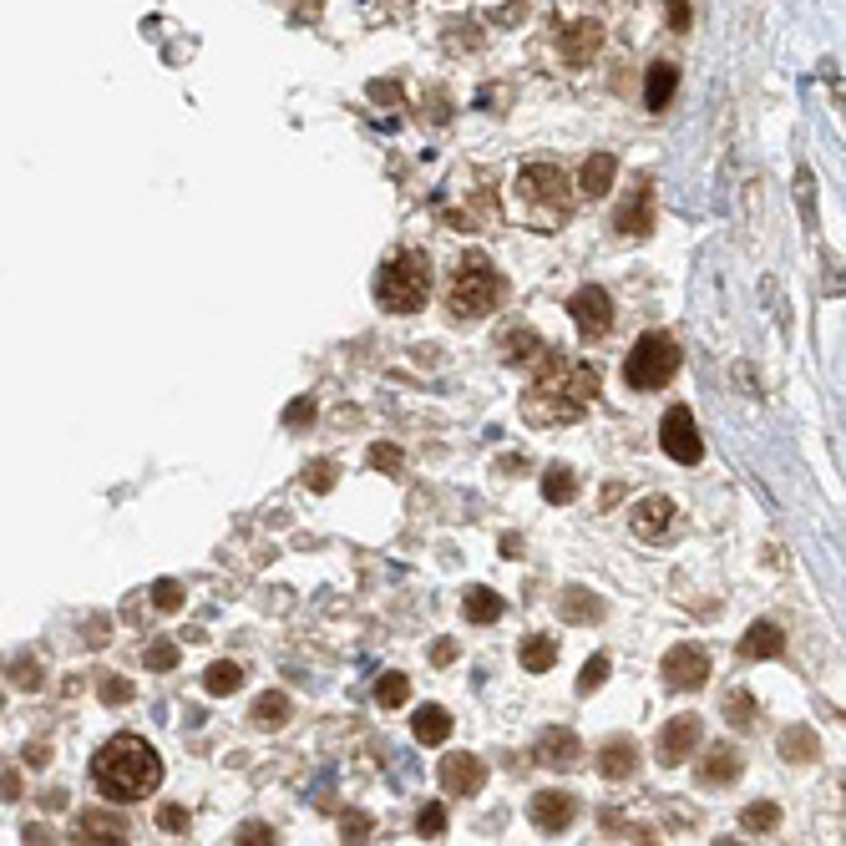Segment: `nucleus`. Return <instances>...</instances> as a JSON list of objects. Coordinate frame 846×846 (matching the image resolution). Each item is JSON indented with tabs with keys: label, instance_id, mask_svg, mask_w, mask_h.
<instances>
[{
	"label": "nucleus",
	"instance_id": "nucleus-1",
	"mask_svg": "<svg viewBox=\"0 0 846 846\" xmlns=\"http://www.w3.org/2000/svg\"><path fill=\"white\" fill-rule=\"evenodd\" d=\"M594 396H598L594 365H583V360H553V365H542V375L528 385L522 416H528L532 426H568L594 406Z\"/></svg>",
	"mask_w": 846,
	"mask_h": 846
},
{
	"label": "nucleus",
	"instance_id": "nucleus-2",
	"mask_svg": "<svg viewBox=\"0 0 846 846\" xmlns=\"http://www.w3.org/2000/svg\"><path fill=\"white\" fill-rule=\"evenodd\" d=\"M92 780H97V791H102L106 801L133 806V801H143V796L158 791L162 760L143 735H112V741L92 755Z\"/></svg>",
	"mask_w": 846,
	"mask_h": 846
},
{
	"label": "nucleus",
	"instance_id": "nucleus-3",
	"mask_svg": "<svg viewBox=\"0 0 846 846\" xmlns=\"http://www.w3.org/2000/svg\"><path fill=\"white\" fill-rule=\"evenodd\" d=\"M517 203H522V213L532 218L538 234H553V224H563L573 208L568 178L553 162H528V168L517 172Z\"/></svg>",
	"mask_w": 846,
	"mask_h": 846
},
{
	"label": "nucleus",
	"instance_id": "nucleus-4",
	"mask_svg": "<svg viewBox=\"0 0 846 846\" xmlns=\"http://www.w3.org/2000/svg\"><path fill=\"white\" fill-rule=\"evenodd\" d=\"M426 294H431V259H426L421 249L396 253V259L381 269V279H375V300H381V309H391V315H416V309L426 305Z\"/></svg>",
	"mask_w": 846,
	"mask_h": 846
},
{
	"label": "nucleus",
	"instance_id": "nucleus-5",
	"mask_svg": "<svg viewBox=\"0 0 846 846\" xmlns=\"http://www.w3.org/2000/svg\"><path fill=\"white\" fill-rule=\"evenodd\" d=\"M503 294H507V279L497 274V269H492L482 253L462 259L456 279H451V309H456V319H482V315H492V309L503 305Z\"/></svg>",
	"mask_w": 846,
	"mask_h": 846
},
{
	"label": "nucleus",
	"instance_id": "nucleus-6",
	"mask_svg": "<svg viewBox=\"0 0 846 846\" xmlns=\"http://www.w3.org/2000/svg\"><path fill=\"white\" fill-rule=\"evenodd\" d=\"M679 340L664 330H648L644 340L634 345V356H629V365H623V381H629V391H664V385L675 381L679 371Z\"/></svg>",
	"mask_w": 846,
	"mask_h": 846
},
{
	"label": "nucleus",
	"instance_id": "nucleus-7",
	"mask_svg": "<svg viewBox=\"0 0 846 846\" xmlns=\"http://www.w3.org/2000/svg\"><path fill=\"white\" fill-rule=\"evenodd\" d=\"M568 315H573V325H578L583 340H598V335L613 330V300L598 290V284H583V290L573 294V300H568Z\"/></svg>",
	"mask_w": 846,
	"mask_h": 846
},
{
	"label": "nucleus",
	"instance_id": "nucleus-8",
	"mask_svg": "<svg viewBox=\"0 0 846 846\" xmlns=\"http://www.w3.org/2000/svg\"><path fill=\"white\" fill-rule=\"evenodd\" d=\"M659 447L669 451L675 462H685V466H700V462H704V441H700V431H695V416H689L685 406H675L669 416H664Z\"/></svg>",
	"mask_w": 846,
	"mask_h": 846
},
{
	"label": "nucleus",
	"instance_id": "nucleus-9",
	"mask_svg": "<svg viewBox=\"0 0 846 846\" xmlns=\"http://www.w3.org/2000/svg\"><path fill=\"white\" fill-rule=\"evenodd\" d=\"M664 679H669V689H700L704 679H710V659H704V648L675 644L669 654H664Z\"/></svg>",
	"mask_w": 846,
	"mask_h": 846
},
{
	"label": "nucleus",
	"instance_id": "nucleus-10",
	"mask_svg": "<svg viewBox=\"0 0 846 846\" xmlns=\"http://www.w3.org/2000/svg\"><path fill=\"white\" fill-rule=\"evenodd\" d=\"M700 745V714H675L669 725L659 730V760L664 766H685Z\"/></svg>",
	"mask_w": 846,
	"mask_h": 846
},
{
	"label": "nucleus",
	"instance_id": "nucleus-11",
	"mask_svg": "<svg viewBox=\"0 0 846 846\" xmlns=\"http://www.w3.org/2000/svg\"><path fill=\"white\" fill-rule=\"evenodd\" d=\"M538 766H553V770H578L583 766V741L573 730H542L538 735Z\"/></svg>",
	"mask_w": 846,
	"mask_h": 846
},
{
	"label": "nucleus",
	"instance_id": "nucleus-12",
	"mask_svg": "<svg viewBox=\"0 0 846 846\" xmlns=\"http://www.w3.org/2000/svg\"><path fill=\"white\" fill-rule=\"evenodd\" d=\"M487 786V766L476 755H447L441 760V791L447 796H476Z\"/></svg>",
	"mask_w": 846,
	"mask_h": 846
},
{
	"label": "nucleus",
	"instance_id": "nucleus-13",
	"mask_svg": "<svg viewBox=\"0 0 846 846\" xmlns=\"http://www.w3.org/2000/svg\"><path fill=\"white\" fill-rule=\"evenodd\" d=\"M578 816V801L568 791H538L532 796V826L538 832H568Z\"/></svg>",
	"mask_w": 846,
	"mask_h": 846
},
{
	"label": "nucleus",
	"instance_id": "nucleus-14",
	"mask_svg": "<svg viewBox=\"0 0 846 846\" xmlns=\"http://www.w3.org/2000/svg\"><path fill=\"white\" fill-rule=\"evenodd\" d=\"M675 528H679V507L669 503V497H644V503L634 507V532H639V538L659 542V538H669Z\"/></svg>",
	"mask_w": 846,
	"mask_h": 846
},
{
	"label": "nucleus",
	"instance_id": "nucleus-15",
	"mask_svg": "<svg viewBox=\"0 0 846 846\" xmlns=\"http://www.w3.org/2000/svg\"><path fill=\"white\" fill-rule=\"evenodd\" d=\"M745 770V755L735 745H714L700 760V786H730V780Z\"/></svg>",
	"mask_w": 846,
	"mask_h": 846
},
{
	"label": "nucleus",
	"instance_id": "nucleus-16",
	"mask_svg": "<svg viewBox=\"0 0 846 846\" xmlns=\"http://www.w3.org/2000/svg\"><path fill=\"white\" fill-rule=\"evenodd\" d=\"M613 228H619V234H629V238H644L648 228H654V193H648V188H639V199L623 203L619 218H613Z\"/></svg>",
	"mask_w": 846,
	"mask_h": 846
},
{
	"label": "nucleus",
	"instance_id": "nucleus-17",
	"mask_svg": "<svg viewBox=\"0 0 846 846\" xmlns=\"http://www.w3.org/2000/svg\"><path fill=\"white\" fill-rule=\"evenodd\" d=\"M776 654H786V634L776 623H751L741 639V659H776Z\"/></svg>",
	"mask_w": 846,
	"mask_h": 846
},
{
	"label": "nucleus",
	"instance_id": "nucleus-18",
	"mask_svg": "<svg viewBox=\"0 0 846 846\" xmlns=\"http://www.w3.org/2000/svg\"><path fill=\"white\" fill-rule=\"evenodd\" d=\"M598 770H604V776L609 780H629L639 770V745L634 741H609L604 745V751H598Z\"/></svg>",
	"mask_w": 846,
	"mask_h": 846
},
{
	"label": "nucleus",
	"instance_id": "nucleus-19",
	"mask_svg": "<svg viewBox=\"0 0 846 846\" xmlns=\"http://www.w3.org/2000/svg\"><path fill=\"white\" fill-rule=\"evenodd\" d=\"M503 360L507 365H532V360H548V345L538 330H507L503 335Z\"/></svg>",
	"mask_w": 846,
	"mask_h": 846
},
{
	"label": "nucleus",
	"instance_id": "nucleus-20",
	"mask_svg": "<svg viewBox=\"0 0 846 846\" xmlns=\"http://www.w3.org/2000/svg\"><path fill=\"white\" fill-rule=\"evenodd\" d=\"M598 41H604L598 21H573L568 36H563V56H568V67H583V61L598 52Z\"/></svg>",
	"mask_w": 846,
	"mask_h": 846
},
{
	"label": "nucleus",
	"instance_id": "nucleus-21",
	"mask_svg": "<svg viewBox=\"0 0 846 846\" xmlns=\"http://www.w3.org/2000/svg\"><path fill=\"white\" fill-rule=\"evenodd\" d=\"M613 178H619V162L609 158V153H594V158L583 162V178H578V188L588 193V199H604L613 188Z\"/></svg>",
	"mask_w": 846,
	"mask_h": 846
},
{
	"label": "nucleus",
	"instance_id": "nucleus-22",
	"mask_svg": "<svg viewBox=\"0 0 846 846\" xmlns=\"http://www.w3.org/2000/svg\"><path fill=\"white\" fill-rule=\"evenodd\" d=\"M780 755H786L791 766H811V760H816V755H821L816 730H811V725H796V730H786V735H780Z\"/></svg>",
	"mask_w": 846,
	"mask_h": 846
},
{
	"label": "nucleus",
	"instance_id": "nucleus-23",
	"mask_svg": "<svg viewBox=\"0 0 846 846\" xmlns=\"http://www.w3.org/2000/svg\"><path fill=\"white\" fill-rule=\"evenodd\" d=\"M675 87H679V71L669 67V61H659V67L648 71L644 106H648V112H664V106H669V97H675Z\"/></svg>",
	"mask_w": 846,
	"mask_h": 846
},
{
	"label": "nucleus",
	"instance_id": "nucleus-24",
	"mask_svg": "<svg viewBox=\"0 0 846 846\" xmlns=\"http://www.w3.org/2000/svg\"><path fill=\"white\" fill-rule=\"evenodd\" d=\"M410 730H416V741L421 745H441L451 735V714L441 710V704H426V710L410 720Z\"/></svg>",
	"mask_w": 846,
	"mask_h": 846
},
{
	"label": "nucleus",
	"instance_id": "nucleus-25",
	"mask_svg": "<svg viewBox=\"0 0 846 846\" xmlns=\"http://www.w3.org/2000/svg\"><path fill=\"white\" fill-rule=\"evenodd\" d=\"M253 725L259 730H284L290 725V695H259V700H253Z\"/></svg>",
	"mask_w": 846,
	"mask_h": 846
},
{
	"label": "nucleus",
	"instance_id": "nucleus-26",
	"mask_svg": "<svg viewBox=\"0 0 846 846\" xmlns=\"http://www.w3.org/2000/svg\"><path fill=\"white\" fill-rule=\"evenodd\" d=\"M563 619L568 623H594V619H604V604H598L588 588H563Z\"/></svg>",
	"mask_w": 846,
	"mask_h": 846
},
{
	"label": "nucleus",
	"instance_id": "nucleus-27",
	"mask_svg": "<svg viewBox=\"0 0 846 846\" xmlns=\"http://www.w3.org/2000/svg\"><path fill=\"white\" fill-rule=\"evenodd\" d=\"M553 659H557L553 634H532L528 644H522V669H528V675H548V669H553Z\"/></svg>",
	"mask_w": 846,
	"mask_h": 846
},
{
	"label": "nucleus",
	"instance_id": "nucleus-28",
	"mask_svg": "<svg viewBox=\"0 0 846 846\" xmlns=\"http://www.w3.org/2000/svg\"><path fill=\"white\" fill-rule=\"evenodd\" d=\"M462 613L472 623H497V619H503V598L492 594V588H472V594H466V604H462Z\"/></svg>",
	"mask_w": 846,
	"mask_h": 846
},
{
	"label": "nucleus",
	"instance_id": "nucleus-29",
	"mask_svg": "<svg viewBox=\"0 0 846 846\" xmlns=\"http://www.w3.org/2000/svg\"><path fill=\"white\" fill-rule=\"evenodd\" d=\"M203 689H208V695H238V689H244V669L228 664V659H218L208 675H203Z\"/></svg>",
	"mask_w": 846,
	"mask_h": 846
},
{
	"label": "nucleus",
	"instance_id": "nucleus-30",
	"mask_svg": "<svg viewBox=\"0 0 846 846\" xmlns=\"http://www.w3.org/2000/svg\"><path fill=\"white\" fill-rule=\"evenodd\" d=\"M542 497H548V503H573V497H578V476L568 472V466H553V472L542 476Z\"/></svg>",
	"mask_w": 846,
	"mask_h": 846
},
{
	"label": "nucleus",
	"instance_id": "nucleus-31",
	"mask_svg": "<svg viewBox=\"0 0 846 846\" xmlns=\"http://www.w3.org/2000/svg\"><path fill=\"white\" fill-rule=\"evenodd\" d=\"M81 842H122V821H112L106 811H87L81 816Z\"/></svg>",
	"mask_w": 846,
	"mask_h": 846
},
{
	"label": "nucleus",
	"instance_id": "nucleus-32",
	"mask_svg": "<svg viewBox=\"0 0 846 846\" xmlns=\"http://www.w3.org/2000/svg\"><path fill=\"white\" fill-rule=\"evenodd\" d=\"M725 714H730V725H735V730H751L755 720H760V714H755V695H751V689H735V695L725 700Z\"/></svg>",
	"mask_w": 846,
	"mask_h": 846
},
{
	"label": "nucleus",
	"instance_id": "nucleus-33",
	"mask_svg": "<svg viewBox=\"0 0 846 846\" xmlns=\"http://www.w3.org/2000/svg\"><path fill=\"white\" fill-rule=\"evenodd\" d=\"M410 700V679L406 675H385L381 685H375V704H385V710H396V704Z\"/></svg>",
	"mask_w": 846,
	"mask_h": 846
},
{
	"label": "nucleus",
	"instance_id": "nucleus-34",
	"mask_svg": "<svg viewBox=\"0 0 846 846\" xmlns=\"http://www.w3.org/2000/svg\"><path fill=\"white\" fill-rule=\"evenodd\" d=\"M745 832H760V836H766V832H776V826H780V811L776 806H770V801H760V806H745Z\"/></svg>",
	"mask_w": 846,
	"mask_h": 846
},
{
	"label": "nucleus",
	"instance_id": "nucleus-35",
	"mask_svg": "<svg viewBox=\"0 0 846 846\" xmlns=\"http://www.w3.org/2000/svg\"><path fill=\"white\" fill-rule=\"evenodd\" d=\"M371 466H375V472H385V476H396L401 466H406V456H401V447H391V441H375V447H371Z\"/></svg>",
	"mask_w": 846,
	"mask_h": 846
},
{
	"label": "nucleus",
	"instance_id": "nucleus-36",
	"mask_svg": "<svg viewBox=\"0 0 846 846\" xmlns=\"http://www.w3.org/2000/svg\"><path fill=\"white\" fill-rule=\"evenodd\" d=\"M604 679H609V654H594V659L583 664V675H578V695H594Z\"/></svg>",
	"mask_w": 846,
	"mask_h": 846
},
{
	"label": "nucleus",
	"instance_id": "nucleus-37",
	"mask_svg": "<svg viewBox=\"0 0 846 846\" xmlns=\"http://www.w3.org/2000/svg\"><path fill=\"white\" fill-rule=\"evenodd\" d=\"M416 832H421L426 842H431V836H441V832H447V811H441L437 801H431V806H421V811H416Z\"/></svg>",
	"mask_w": 846,
	"mask_h": 846
},
{
	"label": "nucleus",
	"instance_id": "nucleus-38",
	"mask_svg": "<svg viewBox=\"0 0 846 846\" xmlns=\"http://www.w3.org/2000/svg\"><path fill=\"white\" fill-rule=\"evenodd\" d=\"M153 604H158L162 613H178V609H183V588H178V583H172V578L153 583Z\"/></svg>",
	"mask_w": 846,
	"mask_h": 846
},
{
	"label": "nucleus",
	"instance_id": "nucleus-39",
	"mask_svg": "<svg viewBox=\"0 0 846 846\" xmlns=\"http://www.w3.org/2000/svg\"><path fill=\"white\" fill-rule=\"evenodd\" d=\"M143 659H147V669H172V664H178V644L158 639V644H147V648H143Z\"/></svg>",
	"mask_w": 846,
	"mask_h": 846
},
{
	"label": "nucleus",
	"instance_id": "nucleus-40",
	"mask_svg": "<svg viewBox=\"0 0 846 846\" xmlns=\"http://www.w3.org/2000/svg\"><path fill=\"white\" fill-rule=\"evenodd\" d=\"M234 842H238V846H274V826H259V821H249V826H244Z\"/></svg>",
	"mask_w": 846,
	"mask_h": 846
},
{
	"label": "nucleus",
	"instance_id": "nucleus-41",
	"mask_svg": "<svg viewBox=\"0 0 846 846\" xmlns=\"http://www.w3.org/2000/svg\"><path fill=\"white\" fill-rule=\"evenodd\" d=\"M305 487H315V492H330L335 487V462H315L305 472Z\"/></svg>",
	"mask_w": 846,
	"mask_h": 846
},
{
	"label": "nucleus",
	"instance_id": "nucleus-42",
	"mask_svg": "<svg viewBox=\"0 0 846 846\" xmlns=\"http://www.w3.org/2000/svg\"><path fill=\"white\" fill-rule=\"evenodd\" d=\"M97 695H102L106 704H127V700H133V685H127V679H102V689H97Z\"/></svg>",
	"mask_w": 846,
	"mask_h": 846
},
{
	"label": "nucleus",
	"instance_id": "nucleus-43",
	"mask_svg": "<svg viewBox=\"0 0 846 846\" xmlns=\"http://www.w3.org/2000/svg\"><path fill=\"white\" fill-rule=\"evenodd\" d=\"M305 421H315V401H309V396L290 401V410H284V426H305Z\"/></svg>",
	"mask_w": 846,
	"mask_h": 846
},
{
	"label": "nucleus",
	"instance_id": "nucleus-44",
	"mask_svg": "<svg viewBox=\"0 0 846 846\" xmlns=\"http://www.w3.org/2000/svg\"><path fill=\"white\" fill-rule=\"evenodd\" d=\"M158 826H162V832H188V811L183 806H162L158 811Z\"/></svg>",
	"mask_w": 846,
	"mask_h": 846
},
{
	"label": "nucleus",
	"instance_id": "nucleus-45",
	"mask_svg": "<svg viewBox=\"0 0 846 846\" xmlns=\"http://www.w3.org/2000/svg\"><path fill=\"white\" fill-rule=\"evenodd\" d=\"M365 832H371V816H360V811L356 816H345V842H360Z\"/></svg>",
	"mask_w": 846,
	"mask_h": 846
},
{
	"label": "nucleus",
	"instance_id": "nucleus-46",
	"mask_svg": "<svg viewBox=\"0 0 846 846\" xmlns=\"http://www.w3.org/2000/svg\"><path fill=\"white\" fill-rule=\"evenodd\" d=\"M669 26H675V31L689 26V5H685V0H669Z\"/></svg>",
	"mask_w": 846,
	"mask_h": 846
},
{
	"label": "nucleus",
	"instance_id": "nucleus-47",
	"mask_svg": "<svg viewBox=\"0 0 846 846\" xmlns=\"http://www.w3.org/2000/svg\"><path fill=\"white\" fill-rule=\"evenodd\" d=\"M371 97H381V102H401V87H391V81H371Z\"/></svg>",
	"mask_w": 846,
	"mask_h": 846
},
{
	"label": "nucleus",
	"instance_id": "nucleus-48",
	"mask_svg": "<svg viewBox=\"0 0 846 846\" xmlns=\"http://www.w3.org/2000/svg\"><path fill=\"white\" fill-rule=\"evenodd\" d=\"M15 685H21V689H36V685H41L36 664H21V675H15Z\"/></svg>",
	"mask_w": 846,
	"mask_h": 846
},
{
	"label": "nucleus",
	"instance_id": "nucleus-49",
	"mask_svg": "<svg viewBox=\"0 0 846 846\" xmlns=\"http://www.w3.org/2000/svg\"><path fill=\"white\" fill-rule=\"evenodd\" d=\"M46 760H52V751H46V745H31V751H26V766H46Z\"/></svg>",
	"mask_w": 846,
	"mask_h": 846
},
{
	"label": "nucleus",
	"instance_id": "nucleus-50",
	"mask_svg": "<svg viewBox=\"0 0 846 846\" xmlns=\"http://www.w3.org/2000/svg\"><path fill=\"white\" fill-rule=\"evenodd\" d=\"M451 659H456V644L447 639V644H437V664H451Z\"/></svg>",
	"mask_w": 846,
	"mask_h": 846
}]
</instances>
